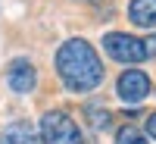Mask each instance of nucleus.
<instances>
[{"label":"nucleus","instance_id":"1","mask_svg":"<svg viewBox=\"0 0 156 144\" xmlns=\"http://www.w3.org/2000/svg\"><path fill=\"white\" fill-rule=\"evenodd\" d=\"M56 72L62 78V85H66L69 91H78V94L94 91L103 82V63L94 54V47H90L87 41H81V38H72V41H66L59 47Z\"/></svg>","mask_w":156,"mask_h":144},{"label":"nucleus","instance_id":"2","mask_svg":"<svg viewBox=\"0 0 156 144\" xmlns=\"http://www.w3.org/2000/svg\"><path fill=\"white\" fill-rule=\"evenodd\" d=\"M41 141L44 144H84L78 125L72 122L69 113L62 110H50L41 119Z\"/></svg>","mask_w":156,"mask_h":144},{"label":"nucleus","instance_id":"3","mask_svg":"<svg viewBox=\"0 0 156 144\" xmlns=\"http://www.w3.org/2000/svg\"><path fill=\"white\" fill-rule=\"evenodd\" d=\"M103 50H106L112 60H119V63H140V60H147L144 41H137V38L125 35V31L106 35V38H103Z\"/></svg>","mask_w":156,"mask_h":144},{"label":"nucleus","instance_id":"4","mask_svg":"<svg viewBox=\"0 0 156 144\" xmlns=\"http://www.w3.org/2000/svg\"><path fill=\"white\" fill-rule=\"evenodd\" d=\"M115 94H119L128 107L144 103L147 94H150V78H147V72H140V69L122 72V75H119V85H115Z\"/></svg>","mask_w":156,"mask_h":144},{"label":"nucleus","instance_id":"5","mask_svg":"<svg viewBox=\"0 0 156 144\" xmlns=\"http://www.w3.org/2000/svg\"><path fill=\"white\" fill-rule=\"evenodd\" d=\"M37 82V72L28 60H12L6 69V85L16 91V94H31V88Z\"/></svg>","mask_w":156,"mask_h":144},{"label":"nucleus","instance_id":"6","mask_svg":"<svg viewBox=\"0 0 156 144\" xmlns=\"http://www.w3.org/2000/svg\"><path fill=\"white\" fill-rule=\"evenodd\" d=\"M128 16H131V22L140 25V28H153L156 25V0H131Z\"/></svg>","mask_w":156,"mask_h":144},{"label":"nucleus","instance_id":"7","mask_svg":"<svg viewBox=\"0 0 156 144\" xmlns=\"http://www.w3.org/2000/svg\"><path fill=\"white\" fill-rule=\"evenodd\" d=\"M0 144H37V135L28 122H9L3 128V138Z\"/></svg>","mask_w":156,"mask_h":144},{"label":"nucleus","instance_id":"8","mask_svg":"<svg viewBox=\"0 0 156 144\" xmlns=\"http://www.w3.org/2000/svg\"><path fill=\"white\" fill-rule=\"evenodd\" d=\"M115 144H147V141H144V135H140L134 125H125V128H119V135H115Z\"/></svg>","mask_w":156,"mask_h":144},{"label":"nucleus","instance_id":"9","mask_svg":"<svg viewBox=\"0 0 156 144\" xmlns=\"http://www.w3.org/2000/svg\"><path fill=\"white\" fill-rule=\"evenodd\" d=\"M87 113H90V116H94V119H90V122H94V128H106V125H109V113H106V110H103V113H100L97 107H90Z\"/></svg>","mask_w":156,"mask_h":144},{"label":"nucleus","instance_id":"10","mask_svg":"<svg viewBox=\"0 0 156 144\" xmlns=\"http://www.w3.org/2000/svg\"><path fill=\"white\" fill-rule=\"evenodd\" d=\"M144 54L147 57H156V35H150L147 41H144Z\"/></svg>","mask_w":156,"mask_h":144},{"label":"nucleus","instance_id":"11","mask_svg":"<svg viewBox=\"0 0 156 144\" xmlns=\"http://www.w3.org/2000/svg\"><path fill=\"white\" fill-rule=\"evenodd\" d=\"M147 135H150V138H156V113H150V116H147Z\"/></svg>","mask_w":156,"mask_h":144}]
</instances>
